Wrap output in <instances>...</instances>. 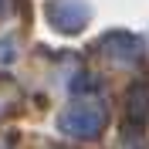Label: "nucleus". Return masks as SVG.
I'll list each match as a JSON object with an SVG mask.
<instances>
[{"mask_svg": "<svg viewBox=\"0 0 149 149\" xmlns=\"http://www.w3.org/2000/svg\"><path fill=\"white\" fill-rule=\"evenodd\" d=\"M58 125L71 136H95V132L105 125V109L102 105H71V109L58 119Z\"/></svg>", "mask_w": 149, "mask_h": 149, "instance_id": "obj_2", "label": "nucleus"}, {"mask_svg": "<svg viewBox=\"0 0 149 149\" xmlns=\"http://www.w3.org/2000/svg\"><path fill=\"white\" fill-rule=\"evenodd\" d=\"M47 20L61 34H74L92 20V7L85 0H47Z\"/></svg>", "mask_w": 149, "mask_h": 149, "instance_id": "obj_1", "label": "nucleus"}, {"mask_svg": "<svg viewBox=\"0 0 149 149\" xmlns=\"http://www.w3.org/2000/svg\"><path fill=\"white\" fill-rule=\"evenodd\" d=\"M102 47L112 61H122V65H132V61L142 58V51H139L142 44L132 34H109V37H102Z\"/></svg>", "mask_w": 149, "mask_h": 149, "instance_id": "obj_3", "label": "nucleus"}, {"mask_svg": "<svg viewBox=\"0 0 149 149\" xmlns=\"http://www.w3.org/2000/svg\"><path fill=\"white\" fill-rule=\"evenodd\" d=\"M3 10H7V0H0V14H3Z\"/></svg>", "mask_w": 149, "mask_h": 149, "instance_id": "obj_4", "label": "nucleus"}]
</instances>
